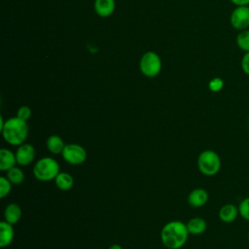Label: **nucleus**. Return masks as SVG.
I'll return each mask as SVG.
<instances>
[{"instance_id": "4be33fe9", "label": "nucleus", "mask_w": 249, "mask_h": 249, "mask_svg": "<svg viewBox=\"0 0 249 249\" xmlns=\"http://www.w3.org/2000/svg\"><path fill=\"white\" fill-rule=\"evenodd\" d=\"M224 88V81L220 77L212 78L208 83V89L212 92H219Z\"/></svg>"}, {"instance_id": "6ab92c4d", "label": "nucleus", "mask_w": 249, "mask_h": 249, "mask_svg": "<svg viewBox=\"0 0 249 249\" xmlns=\"http://www.w3.org/2000/svg\"><path fill=\"white\" fill-rule=\"evenodd\" d=\"M235 42L241 51L244 53L249 52V29L239 31L236 35Z\"/></svg>"}, {"instance_id": "412c9836", "label": "nucleus", "mask_w": 249, "mask_h": 249, "mask_svg": "<svg viewBox=\"0 0 249 249\" xmlns=\"http://www.w3.org/2000/svg\"><path fill=\"white\" fill-rule=\"evenodd\" d=\"M12 183L7 177H1L0 178V197L4 198L6 196H8L11 193L12 190Z\"/></svg>"}, {"instance_id": "f257e3e1", "label": "nucleus", "mask_w": 249, "mask_h": 249, "mask_svg": "<svg viewBox=\"0 0 249 249\" xmlns=\"http://www.w3.org/2000/svg\"><path fill=\"white\" fill-rule=\"evenodd\" d=\"M189 236L187 225L181 221H171L163 226L160 231L162 244L168 249H179L183 247Z\"/></svg>"}, {"instance_id": "f03ea898", "label": "nucleus", "mask_w": 249, "mask_h": 249, "mask_svg": "<svg viewBox=\"0 0 249 249\" xmlns=\"http://www.w3.org/2000/svg\"><path fill=\"white\" fill-rule=\"evenodd\" d=\"M4 140L12 146H19L24 143L28 135V124L25 121L17 116L5 121L4 126L0 129Z\"/></svg>"}, {"instance_id": "4468645a", "label": "nucleus", "mask_w": 249, "mask_h": 249, "mask_svg": "<svg viewBox=\"0 0 249 249\" xmlns=\"http://www.w3.org/2000/svg\"><path fill=\"white\" fill-rule=\"evenodd\" d=\"M21 215H22L21 208L17 203L8 204L5 208V210H4L5 221L12 224V225L17 224L20 220Z\"/></svg>"}, {"instance_id": "423d86ee", "label": "nucleus", "mask_w": 249, "mask_h": 249, "mask_svg": "<svg viewBox=\"0 0 249 249\" xmlns=\"http://www.w3.org/2000/svg\"><path fill=\"white\" fill-rule=\"evenodd\" d=\"M61 156L66 162L73 165H79L86 161L87 151L83 146L76 143H71L65 145Z\"/></svg>"}, {"instance_id": "cd10ccee", "label": "nucleus", "mask_w": 249, "mask_h": 249, "mask_svg": "<svg viewBox=\"0 0 249 249\" xmlns=\"http://www.w3.org/2000/svg\"><path fill=\"white\" fill-rule=\"evenodd\" d=\"M248 6H249V5H248Z\"/></svg>"}, {"instance_id": "2eb2a0df", "label": "nucleus", "mask_w": 249, "mask_h": 249, "mask_svg": "<svg viewBox=\"0 0 249 249\" xmlns=\"http://www.w3.org/2000/svg\"><path fill=\"white\" fill-rule=\"evenodd\" d=\"M65 145L66 144H64L63 139L56 134H53V135L49 136V138L46 141V146H47L48 150L53 155L61 154Z\"/></svg>"}, {"instance_id": "393cba45", "label": "nucleus", "mask_w": 249, "mask_h": 249, "mask_svg": "<svg viewBox=\"0 0 249 249\" xmlns=\"http://www.w3.org/2000/svg\"><path fill=\"white\" fill-rule=\"evenodd\" d=\"M233 5L237 6H248L249 0H230Z\"/></svg>"}, {"instance_id": "39448f33", "label": "nucleus", "mask_w": 249, "mask_h": 249, "mask_svg": "<svg viewBox=\"0 0 249 249\" xmlns=\"http://www.w3.org/2000/svg\"><path fill=\"white\" fill-rule=\"evenodd\" d=\"M162 62L160 56L153 51L144 53L139 60L140 72L148 78L157 77L161 71Z\"/></svg>"}, {"instance_id": "b1692460", "label": "nucleus", "mask_w": 249, "mask_h": 249, "mask_svg": "<svg viewBox=\"0 0 249 249\" xmlns=\"http://www.w3.org/2000/svg\"><path fill=\"white\" fill-rule=\"evenodd\" d=\"M241 70L249 76V52L245 53L241 58Z\"/></svg>"}, {"instance_id": "0eeeda50", "label": "nucleus", "mask_w": 249, "mask_h": 249, "mask_svg": "<svg viewBox=\"0 0 249 249\" xmlns=\"http://www.w3.org/2000/svg\"><path fill=\"white\" fill-rule=\"evenodd\" d=\"M231 25L238 31L248 29L249 27V6L235 7L230 16Z\"/></svg>"}, {"instance_id": "6e6552de", "label": "nucleus", "mask_w": 249, "mask_h": 249, "mask_svg": "<svg viewBox=\"0 0 249 249\" xmlns=\"http://www.w3.org/2000/svg\"><path fill=\"white\" fill-rule=\"evenodd\" d=\"M16 158L18 164L26 166L30 164L35 159V148L29 143H23L18 147Z\"/></svg>"}, {"instance_id": "5701e85b", "label": "nucleus", "mask_w": 249, "mask_h": 249, "mask_svg": "<svg viewBox=\"0 0 249 249\" xmlns=\"http://www.w3.org/2000/svg\"><path fill=\"white\" fill-rule=\"evenodd\" d=\"M31 115H32V111L30 109V107L25 106V105L20 106L17 112V117L25 122H27L30 119Z\"/></svg>"}, {"instance_id": "a211bd4d", "label": "nucleus", "mask_w": 249, "mask_h": 249, "mask_svg": "<svg viewBox=\"0 0 249 249\" xmlns=\"http://www.w3.org/2000/svg\"><path fill=\"white\" fill-rule=\"evenodd\" d=\"M7 178L13 185H20L24 180V172L21 168L14 166L7 171Z\"/></svg>"}, {"instance_id": "f3484780", "label": "nucleus", "mask_w": 249, "mask_h": 249, "mask_svg": "<svg viewBox=\"0 0 249 249\" xmlns=\"http://www.w3.org/2000/svg\"><path fill=\"white\" fill-rule=\"evenodd\" d=\"M54 183L60 191H69L74 185V179L67 172H59L54 179Z\"/></svg>"}, {"instance_id": "7ed1b4c3", "label": "nucleus", "mask_w": 249, "mask_h": 249, "mask_svg": "<svg viewBox=\"0 0 249 249\" xmlns=\"http://www.w3.org/2000/svg\"><path fill=\"white\" fill-rule=\"evenodd\" d=\"M58 173L59 164L54 159L51 157H45L40 159L39 160H37L33 167L34 177L42 182L54 180Z\"/></svg>"}, {"instance_id": "9b49d317", "label": "nucleus", "mask_w": 249, "mask_h": 249, "mask_svg": "<svg viewBox=\"0 0 249 249\" xmlns=\"http://www.w3.org/2000/svg\"><path fill=\"white\" fill-rule=\"evenodd\" d=\"M239 215L238 212V207L232 203H226L224 204L220 209H219V219L226 223V224H230L235 221V219L237 218V216Z\"/></svg>"}, {"instance_id": "1a4fd4ad", "label": "nucleus", "mask_w": 249, "mask_h": 249, "mask_svg": "<svg viewBox=\"0 0 249 249\" xmlns=\"http://www.w3.org/2000/svg\"><path fill=\"white\" fill-rule=\"evenodd\" d=\"M93 9L95 14L100 18H109L115 12V0H94Z\"/></svg>"}, {"instance_id": "20e7f679", "label": "nucleus", "mask_w": 249, "mask_h": 249, "mask_svg": "<svg viewBox=\"0 0 249 249\" xmlns=\"http://www.w3.org/2000/svg\"><path fill=\"white\" fill-rule=\"evenodd\" d=\"M198 170L205 176H214L221 169V159L213 150L202 151L197 158Z\"/></svg>"}, {"instance_id": "9d476101", "label": "nucleus", "mask_w": 249, "mask_h": 249, "mask_svg": "<svg viewBox=\"0 0 249 249\" xmlns=\"http://www.w3.org/2000/svg\"><path fill=\"white\" fill-rule=\"evenodd\" d=\"M208 193L202 188L194 189L188 196V202L191 206L199 208L206 204L208 201Z\"/></svg>"}, {"instance_id": "ddd939ff", "label": "nucleus", "mask_w": 249, "mask_h": 249, "mask_svg": "<svg viewBox=\"0 0 249 249\" xmlns=\"http://www.w3.org/2000/svg\"><path fill=\"white\" fill-rule=\"evenodd\" d=\"M17 158L16 154H14L11 150L2 148L0 150V170L8 171L9 169L16 166Z\"/></svg>"}, {"instance_id": "aec40b11", "label": "nucleus", "mask_w": 249, "mask_h": 249, "mask_svg": "<svg viewBox=\"0 0 249 249\" xmlns=\"http://www.w3.org/2000/svg\"><path fill=\"white\" fill-rule=\"evenodd\" d=\"M238 212H239V216L246 220L249 221V196L243 198L239 204H238Z\"/></svg>"}, {"instance_id": "dca6fc26", "label": "nucleus", "mask_w": 249, "mask_h": 249, "mask_svg": "<svg viewBox=\"0 0 249 249\" xmlns=\"http://www.w3.org/2000/svg\"><path fill=\"white\" fill-rule=\"evenodd\" d=\"M186 225H187V229L189 231V233L195 234V235L203 233L207 229L206 221L202 218H199V217L192 218L191 220H189V222Z\"/></svg>"}, {"instance_id": "a878e982", "label": "nucleus", "mask_w": 249, "mask_h": 249, "mask_svg": "<svg viewBox=\"0 0 249 249\" xmlns=\"http://www.w3.org/2000/svg\"><path fill=\"white\" fill-rule=\"evenodd\" d=\"M109 249H123L120 244H113L109 247Z\"/></svg>"}, {"instance_id": "bb28decb", "label": "nucleus", "mask_w": 249, "mask_h": 249, "mask_svg": "<svg viewBox=\"0 0 249 249\" xmlns=\"http://www.w3.org/2000/svg\"><path fill=\"white\" fill-rule=\"evenodd\" d=\"M248 242H249V232H248Z\"/></svg>"}, {"instance_id": "f8f14e48", "label": "nucleus", "mask_w": 249, "mask_h": 249, "mask_svg": "<svg viewBox=\"0 0 249 249\" xmlns=\"http://www.w3.org/2000/svg\"><path fill=\"white\" fill-rule=\"evenodd\" d=\"M15 231L13 225L6 222V221H1L0 222V247L5 248L8 247L13 239H14Z\"/></svg>"}]
</instances>
